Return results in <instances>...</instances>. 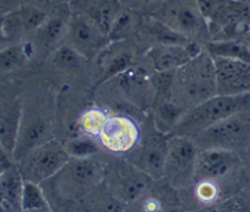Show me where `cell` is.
I'll use <instances>...</instances> for the list:
<instances>
[{"label":"cell","instance_id":"6da1fadb","mask_svg":"<svg viewBox=\"0 0 250 212\" xmlns=\"http://www.w3.org/2000/svg\"><path fill=\"white\" fill-rule=\"evenodd\" d=\"M105 178V165L95 156H71L48 180L39 184L53 212H75Z\"/></svg>","mask_w":250,"mask_h":212},{"label":"cell","instance_id":"7a4b0ae2","mask_svg":"<svg viewBox=\"0 0 250 212\" xmlns=\"http://www.w3.org/2000/svg\"><path fill=\"white\" fill-rule=\"evenodd\" d=\"M216 94L214 58L205 49L173 72L171 100L186 111Z\"/></svg>","mask_w":250,"mask_h":212},{"label":"cell","instance_id":"3957f363","mask_svg":"<svg viewBox=\"0 0 250 212\" xmlns=\"http://www.w3.org/2000/svg\"><path fill=\"white\" fill-rule=\"evenodd\" d=\"M247 110H250V94H216L186 111L170 135L194 139L222 119Z\"/></svg>","mask_w":250,"mask_h":212},{"label":"cell","instance_id":"277c9868","mask_svg":"<svg viewBox=\"0 0 250 212\" xmlns=\"http://www.w3.org/2000/svg\"><path fill=\"white\" fill-rule=\"evenodd\" d=\"M153 16L161 26L188 40L209 34L197 0H164L153 10Z\"/></svg>","mask_w":250,"mask_h":212},{"label":"cell","instance_id":"5b68a950","mask_svg":"<svg viewBox=\"0 0 250 212\" xmlns=\"http://www.w3.org/2000/svg\"><path fill=\"white\" fill-rule=\"evenodd\" d=\"M205 19L212 40H244L250 33V1L215 0Z\"/></svg>","mask_w":250,"mask_h":212},{"label":"cell","instance_id":"8992f818","mask_svg":"<svg viewBox=\"0 0 250 212\" xmlns=\"http://www.w3.org/2000/svg\"><path fill=\"white\" fill-rule=\"evenodd\" d=\"M200 150L217 149L239 153L250 148V110L237 112L195 136Z\"/></svg>","mask_w":250,"mask_h":212},{"label":"cell","instance_id":"52a82bcc","mask_svg":"<svg viewBox=\"0 0 250 212\" xmlns=\"http://www.w3.org/2000/svg\"><path fill=\"white\" fill-rule=\"evenodd\" d=\"M70 157L65 144L54 138L29 151L17 161L16 166L24 182L42 184L53 177Z\"/></svg>","mask_w":250,"mask_h":212},{"label":"cell","instance_id":"ba28073f","mask_svg":"<svg viewBox=\"0 0 250 212\" xmlns=\"http://www.w3.org/2000/svg\"><path fill=\"white\" fill-rule=\"evenodd\" d=\"M151 182L153 179L146 173L126 158H119L105 165L104 184L115 197L126 205L138 201Z\"/></svg>","mask_w":250,"mask_h":212},{"label":"cell","instance_id":"9c48e42d","mask_svg":"<svg viewBox=\"0 0 250 212\" xmlns=\"http://www.w3.org/2000/svg\"><path fill=\"white\" fill-rule=\"evenodd\" d=\"M167 148L168 135L158 131L153 123L151 129H148L144 135L141 134L137 145L125 155V158L146 173L153 180H158L165 175Z\"/></svg>","mask_w":250,"mask_h":212},{"label":"cell","instance_id":"30bf717a","mask_svg":"<svg viewBox=\"0 0 250 212\" xmlns=\"http://www.w3.org/2000/svg\"><path fill=\"white\" fill-rule=\"evenodd\" d=\"M199 148L193 139L180 135H168L165 175L173 188H182L194 179L195 162Z\"/></svg>","mask_w":250,"mask_h":212},{"label":"cell","instance_id":"8fae6325","mask_svg":"<svg viewBox=\"0 0 250 212\" xmlns=\"http://www.w3.org/2000/svg\"><path fill=\"white\" fill-rule=\"evenodd\" d=\"M51 124L48 114L42 107H31L27 112L23 109L19 136L12 154L15 163L37 146L54 139Z\"/></svg>","mask_w":250,"mask_h":212},{"label":"cell","instance_id":"7c38bea8","mask_svg":"<svg viewBox=\"0 0 250 212\" xmlns=\"http://www.w3.org/2000/svg\"><path fill=\"white\" fill-rule=\"evenodd\" d=\"M67 45L72 46L84 58H97L110 43L109 37L87 16L75 15L67 22Z\"/></svg>","mask_w":250,"mask_h":212},{"label":"cell","instance_id":"4fadbf2b","mask_svg":"<svg viewBox=\"0 0 250 212\" xmlns=\"http://www.w3.org/2000/svg\"><path fill=\"white\" fill-rule=\"evenodd\" d=\"M141 131L133 118L126 115H110L97 140L106 150L126 155L141 139Z\"/></svg>","mask_w":250,"mask_h":212},{"label":"cell","instance_id":"5bb4252c","mask_svg":"<svg viewBox=\"0 0 250 212\" xmlns=\"http://www.w3.org/2000/svg\"><path fill=\"white\" fill-rule=\"evenodd\" d=\"M203 50L195 40L161 41L146 53V58L155 72H175Z\"/></svg>","mask_w":250,"mask_h":212},{"label":"cell","instance_id":"9a60e30c","mask_svg":"<svg viewBox=\"0 0 250 212\" xmlns=\"http://www.w3.org/2000/svg\"><path fill=\"white\" fill-rule=\"evenodd\" d=\"M220 95L250 94V62L227 58H212Z\"/></svg>","mask_w":250,"mask_h":212},{"label":"cell","instance_id":"2e32d148","mask_svg":"<svg viewBox=\"0 0 250 212\" xmlns=\"http://www.w3.org/2000/svg\"><path fill=\"white\" fill-rule=\"evenodd\" d=\"M117 87L132 105L141 109L153 106L155 100V87L154 80L146 71L142 67L131 66L115 77Z\"/></svg>","mask_w":250,"mask_h":212},{"label":"cell","instance_id":"e0dca14e","mask_svg":"<svg viewBox=\"0 0 250 212\" xmlns=\"http://www.w3.org/2000/svg\"><path fill=\"white\" fill-rule=\"evenodd\" d=\"M45 12L31 5L19 6L1 17V32L6 41H16L34 33L46 21Z\"/></svg>","mask_w":250,"mask_h":212},{"label":"cell","instance_id":"ac0fdd59","mask_svg":"<svg viewBox=\"0 0 250 212\" xmlns=\"http://www.w3.org/2000/svg\"><path fill=\"white\" fill-rule=\"evenodd\" d=\"M238 153L227 150H217V149H205L198 154L195 162L194 179L214 180L229 174L239 165Z\"/></svg>","mask_w":250,"mask_h":212},{"label":"cell","instance_id":"d6986e66","mask_svg":"<svg viewBox=\"0 0 250 212\" xmlns=\"http://www.w3.org/2000/svg\"><path fill=\"white\" fill-rule=\"evenodd\" d=\"M23 104L16 95H0V144L12 156L21 126Z\"/></svg>","mask_w":250,"mask_h":212},{"label":"cell","instance_id":"ffe728a7","mask_svg":"<svg viewBox=\"0 0 250 212\" xmlns=\"http://www.w3.org/2000/svg\"><path fill=\"white\" fill-rule=\"evenodd\" d=\"M121 41H110L95 58V61L103 71V79L110 80L133 66L134 54L128 46L121 45Z\"/></svg>","mask_w":250,"mask_h":212},{"label":"cell","instance_id":"44dd1931","mask_svg":"<svg viewBox=\"0 0 250 212\" xmlns=\"http://www.w3.org/2000/svg\"><path fill=\"white\" fill-rule=\"evenodd\" d=\"M23 184L24 180L16 163L0 177V199L5 212H22Z\"/></svg>","mask_w":250,"mask_h":212},{"label":"cell","instance_id":"7402d4cb","mask_svg":"<svg viewBox=\"0 0 250 212\" xmlns=\"http://www.w3.org/2000/svg\"><path fill=\"white\" fill-rule=\"evenodd\" d=\"M127 205L115 197L104 182L77 205L75 212H125Z\"/></svg>","mask_w":250,"mask_h":212},{"label":"cell","instance_id":"603a6c76","mask_svg":"<svg viewBox=\"0 0 250 212\" xmlns=\"http://www.w3.org/2000/svg\"><path fill=\"white\" fill-rule=\"evenodd\" d=\"M121 0H94L87 16L109 37V32L124 10Z\"/></svg>","mask_w":250,"mask_h":212},{"label":"cell","instance_id":"cb8c5ba5","mask_svg":"<svg viewBox=\"0 0 250 212\" xmlns=\"http://www.w3.org/2000/svg\"><path fill=\"white\" fill-rule=\"evenodd\" d=\"M205 50L212 58H237L250 62V45L242 39L232 40H212L207 44Z\"/></svg>","mask_w":250,"mask_h":212},{"label":"cell","instance_id":"d4e9b609","mask_svg":"<svg viewBox=\"0 0 250 212\" xmlns=\"http://www.w3.org/2000/svg\"><path fill=\"white\" fill-rule=\"evenodd\" d=\"M21 209L22 212H53L41 185L32 182H24Z\"/></svg>","mask_w":250,"mask_h":212},{"label":"cell","instance_id":"484cf974","mask_svg":"<svg viewBox=\"0 0 250 212\" xmlns=\"http://www.w3.org/2000/svg\"><path fill=\"white\" fill-rule=\"evenodd\" d=\"M33 54L31 44L7 45L0 50V73H6L23 65Z\"/></svg>","mask_w":250,"mask_h":212},{"label":"cell","instance_id":"4316f807","mask_svg":"<svg viewBox=\"0 0 250 212\" xmlns=\"http://www.w3.org/2000/svg\"><path fill=\"white\" fill-rule=\"evenodd\" d=\"M107 117H109V114L104 110L98 109V107L85 110L78 118V132L85 136L97 139L100 131L104 127L105 122H106Z\"/></svg>","mask_w":250,"mask_h":212},{"label":"cell","instance_id":"83f0119b","mask_svg":"<svg viewBox=\"0 0 250 212\" xmlns=\"http://www.w3.org/2000/svg\"><path fill=\"white\" fill-rule=\"evenodd\" d=\"M66 29H67V23L61 17L46 19L41 28L36 32L37 39L42 46L48 49L60 40L61 37L66 34Z\"/></svg>","mask_w":250,"mask_h":212},{"label":"cell","instance_id":"f1b7e54d","mask_svg":"<svg viewBox=\"0 0 250 212\" xmlns=\"http://www.w3.org/2000/svg\"><path fill=\"white\" fill-rule=\"evenodd\" d=\"M132 11H133V10L124 7V10H122L121 14L119 15V17H117L116 21L114 22L111 29H110V41H121L125 40V39L128 37V34L131 33L134 24V19Z\"/></svg>","mask_w":250,"mask_h":212},{"label":"cell","instance_id":"f546056e","mask_svg":"<svg viewBox=\"0 0 250 212\" xmlns=\"http://www.w3.org/2000/svg\"><path fill=\"white\" fill-rule=\"evenodd\" d=\"M82 58H84L78 51H76L72 46L67 45V44L59 46L53 55L54 65H56L59 68L65 71H70L77 67L81 63V61H82Z\"/></svg>","mask_w":250,"mask_h":212},{"label":"cell","instance_id":"4dcf8cb0","mask_svg":"<svg viewBox=\"0 0 250 212\" xmlns=\"http://www.w3.org/2000/svg\"><path fill=\"white\" fill-rule=\"evenodd\" d=\"M200 212H250V207L247 200L241 199V197H233V199H229L222 204L211 206Z\"/></svg>","mask_w":250,"mask_h":212},{"label":"cell","instance_id":"1f68e13d","mask_svg":"<svg viewBox=\"0 0 250 212\" xmlns=\"http://www.w3.org/2000/svg\"><path fill=\"white\" fill-rule=\"evenodd\" d=\"M217 188L212 180H200L197 187V196L203 202H212L217 196Z\"/></svg>","mask_w":250,"mask_h":212},{"label":"cell","instance_id":"d6a6232c","mask_svg":"<svg viewBox=\"0 0 250 212\" xmlns=\"http://www.w3.org/2000/svg\"><path fill=\"white\" fill-rule=\"evenodd\" d=\"M164 0H121L122 5L129 10H141V9H155L159 4Z\"/></svg>","mask_w":250,"mask_h":212},{"label":"cell","instance_id":"836d02e7","mask_svg":"<svg viewBox=\"0 0 250 212\" xmlns=\"http://www.w3.org/2000/svg\"><path fill=\"white\" fill-rule=\"evenodd\" d=\"M15 165V161L12 156L5 150L0 144V177L6 172L9 168H11Z\"/></svg>","mask_w":250,"mask_h":212},{"label":"cell","instance_id":"e575fe53","mask_svg":"<svg viewBox=\"0 0 250 212\" xmlns=\"http://www.w3.org/2000/svg\"><path fill=\"white\" fill-rule=\"evenodd\" d=\"M198 4H199L200 9H202L203 14H204V17H205V14L208 12V10L211 7V5L214 4L215 0H197Z\"/></svg>","mask_w":250,"mask_h":212},{"label":"cell","instance_id":"d590c367","mask_svg":"<svg viewBox=\"0 0 250 212\" xmlns=\"http://www.w3.org/2000/svg\"><path fill=\"white\" fill-rule=\"evenodd\" d=\"M5 46H7V41H6V39L4 38V36H2V32H1V17H0V50H1V49H4Z\"/></svg>","mask_w":250,"mask_h":212},{"label":"cell","instance_id":"8d00e7d4","mask_svg":"<svg viewBox=\"0 0 250 212\" xmlns=\"http://www.w3.org/2000/svg\"><path fill=\"white\" fill-rule=\"evenodd\" d=\"M244 40H246V41H247V43H248V44H250V33L248 34V36H247V38H246V39H244Z\"/></svg>","mask_w":250,"mask_h":212},{"label":"cell","instance_id":"74e56055","mask_svg":"<svg viewBox=\"0 0 250 212\" xmlns=\"http://www.w3.org/2000/svg\"><path fill=\"white\" fill-rule=\"evenodd\" d=\"M247 1H249V0H247Z\"/></svg>","mask_w":250,"mask_h":212},{"label":"cell","instance_id":"f35d334b","mask_svg":"<svg viewBox=\"0 0 250 212\" xmlns=\"http://www.w3.org/2000/svg\"><path fill=\"white\" fill-rule=\"evenodd\" d=\"M125 212H126V211H125Z\"/></svg>","mask_w":250,"mask_h":212}]
</instances>
